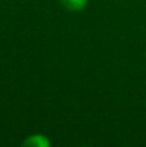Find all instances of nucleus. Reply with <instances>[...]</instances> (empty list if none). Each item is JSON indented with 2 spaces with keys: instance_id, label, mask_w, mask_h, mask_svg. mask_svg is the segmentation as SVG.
<instances>
[{
  "instance_id": "nucleus-1",
  "label": "nucleus",
  "mask_w": 146,
  "mask_h": 147,
  "mask_svg": "<svg viewBox=\"0 0 146 147\" xmlns=\"http://www.w3.org/2000/svg\"><path fill=\"white\" fill-rule=\"evenodd\" d=\"M22 145L26 147H49L51 146V140L41 133H35V134L26 137Z\"/></svg>"
},
{
  "instance_id": "nucleus-2",
  "label": "nucleus",
  "mask_w": 146,
  "mask_h": 147,
  "mask_svg": "<svg viewBox=\"0 0 146 147\" xmlns=\"http://www.w3.org/2000/svg\"><path fill=\"white\" fill-rule=\"evenodd\" d=\"M66 9L71 12H82L88 5V0H59Z\"/></svg>"
}]
</instances>
